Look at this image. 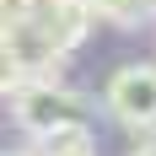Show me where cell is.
Returning a JSON list of instances; mask_svg holds the SVG:
<instances>
[{
  "label": "cell",
  "instance_id": "1",
  "mask_svg": "<svg viewBox=\"0 0 156 156\" xmlns=\"http://www.w3.org/2000/svg\"><path fill=\"white\" fill-rule=\"evenodd\" d=\"M16 129L32 135V140H48V135H70V129H92V102L70 86H59L54 76H27L16 81L11 97H5Z\"/></svg>",
  "mask_w": 156,
  "mask_h": 156
},
{
  "label": "cell",
  "instance_id": "2",
  "mask_svg": "<svg viewBox=\"0 0 156 156\" xmlns=\"http://www.w3.org/2000/svg\"><path fill=\"white\" fill-rule=\"evenodd\" d=\"M108 113L135 135H151L156 129V65H119L108 76V92H102Z\"/></svg>",
  "mask_w": 156,
  "mask_h": 156
},
{
  "label": "cell",
  "instance_id": "3",
  "mask_svg": "<svg viewBox=\"0 0 156 156\" xmlns=\"http://www.w3.org/2000/svg\"><path fill=\"white\" fill-rule=\"evenodd\" d=\"M92 11L108 16V22L135 27V22H151V16H156V0H92Z\"/></svg>",
  "mask_w": 156,
  "mask_h": 156
},
{
  "label": "cell",
  "instance_id": "4",
  "mask_svg": "<svg viewBox=\"0 0 156 156\" xmlns=\"http://www.w3.org/2000/svg\"><path fill=\"white\" fill-rule=\"evenodd\" d=\"M38 156H97V145H92V129L48 135V140H38Z\"/></svg>",
  "mask_w": 156,
  "mask_h": 156
},
{
  "label": "cell",
  "instance_id": "5",
  "mask_svg": "<svg viewBox=\"0 0 156 156\" xmlns=\"http://www.w3.org/2000/svg\"><path fill=\"white\" fill-rule=\"evenodd\" d=\"M129 156H156V140H140V145H135Z\"/></svg>",
  "mask_w": 156,
  "mask_h": 156
},
{
  "label": "cell",
  "instance_id": "6",
  "mask_svg": "<svg viewBox=\"0 0 156 156\" xmlns=\"http://www.w3.org/2000/svg\"><path fill=\"white\" fill-rule=\"evenodd\" d=\"M0 156H38V151H0Z\"/></svg>",
  "mask_w": 156,
  "mask_h": 156
},
{
  "label": "cell",
  "instance_id": "7",
  "mask_svg": "<svg viewBox=\"0 0 156 156\" xmlns=\"http://www.w3.org/2000/svg\"><path fill=\"white\" fill-rule=\"evenodd\" d=\"M0 48H5V22H0Z\"/></svg>",
  "mask_w": 156,
  "mask_h": 156
}]
</instances>
